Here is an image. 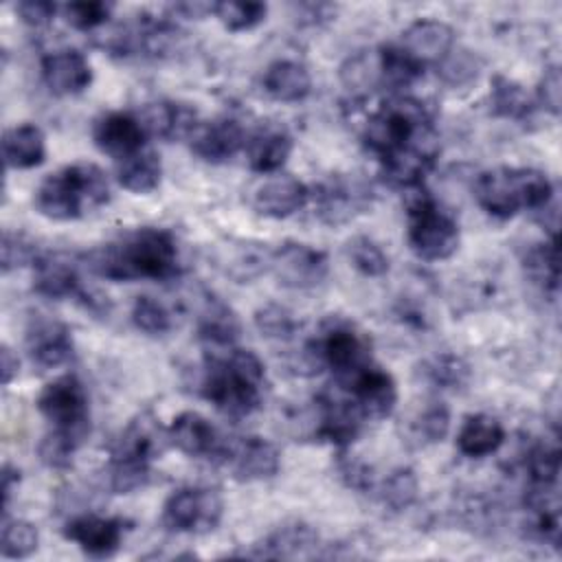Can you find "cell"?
<instances>
[{
  "label": "cell",
  "mask_w": 562,
  "mask_h": 562,
  "mask_svg": "<svg viewBox=\"0 0 562 562\" xmlns=\"http://www.w3.org/2000/svg\"><path fill=\"white\" fill-rule=\"evenodd\" d=\"M88 266L110 281L171 279L178 272L176 237L167 228L143 226L92 250Z\"/></svg>",
  "instance_id": "obj_1"
},
{
  "label": "cell",
  "mask_w": 562,
  "mask_h": 562,
  "mask_svg": "<svg viewBox=\"0 0 562 562\" xmlns=\"http://www.w3.org/2000/svg\"><path fill=\"white\" fill-rule=\"evenodd\" d=\"M202 395L228 417H248L263 402L266 367L250 349H231L224 358H206Z\"/></svg>",
  "instance_id": "obj_2"
},
{
  "label": "cell",
  "mask_w": 562,
  "mask_h": 562,
  "mask_svg": "<svg viewBox=\"0 0 562 562\" xmlns=\"http://www.w3.org/2000/svg\"><path fill=\"white\" fill-rule=\"evenodd\" d=\"M110 200V184L105 171L94 162H72L46 176L35 191V209L40 215L68 222L81 217L88 209L101 206Z\"/></svg>",
  "instance_id": "obj_3"
},
{
  "label": "cell",
  "mask_w": 562,
  "mask_h": 562,
  "mask_svg": "<svg viewBox=\"0 0 562 562\" xmlns=\"http://www.w3.org/2000/svg\"><path fill=\"white\" fill-rule=\"evenodd\" d=\"M474 198L485 213L507 220L522 209H544L553 200V187L538 169L494 167L476 176Z\"/></svg>",
  "instance_id": "obj_4"
},
{
  "label": "cell",
  "mask_w": 562,
  "mask_h": 562,
  "mask_svg": "<svg viewBox=\"0 0 562 562\" xmlns=\"http://www.w3.org/2000/svg\"><path fill=\"white\" fill-rule=\"evenodd\" d=\"M428 134H432V125L426 105L419 99L397 94L369 116L362 130V140L380 160H384Z\"/></svg>",
  "instance_id": "obj_5"
},
{
  "label": "cell",
  "mask_w": 562,
  "mask_h": 562,
  "mask_svg": "<svg viewBox=\"0 0 562 562\" xmlns=\"http://www.w3.org/2000/svg\"><path fill=\"white\" fill-rule=\"evenodd\" d=\"M408 246L424 261H443L459 248L457 222L437 206L424 182L404 189Z\"/></svg>",
  "instance_id": "obj_6"
},
{
  "label": "cell",
  "mask_w": 562,
  "mask_h": 562,
  "mask_svg": "<svg viewBox=\"0 0 562 562\" xmlns=\"http://www.w3.org/2000/svg\"><path fill=\"white\" fill-rule=\"evenodd\" d=\"M312 342L325 369H331L338 386H347L364 367L371 364V342L353 323L340 316H327Z\"/></svg>",
  "instance_id": "obj_7"
},
{
  "label": "cell",
  "mask_w": 562,
  "mask_h": 562,
  "mask_svg": "<svg viewBox=\"0 0 562 562\" xmlns=\"http://www.w3.org/2000/svg\"><path fill=\"white\" fill-rule=\"evenodd\" d=\"M35 404H37V411L53 424L55 430L70 435L79 443L88 437L90 432L88 393L77 375L66 373L48 382L40 391Z\"/></svg>",
  "instance_id": "obj_8"
},
{
  "label": "cell",
  "mask_w": 562,
  "mask_h": 562,
  "mask_svg": "<svg viewBox=\"0 0 562 562\" xmlns=\"http://www.w3.org/2000/svg\"><path fill=\"white\" fill-rule=\"evenodd\" d=\"M224 514V501L213 487H180L162 507V525L178 533L213 531Z\"/></svg>",
  "instance_id": "obj_9"
},
{
  "label": "cell",
  "mask_w": 562,
  "mask_h": 562,
  "mask_svg": "<svg viewBox=\"0 0 562 562\" xmlns=\"http://www.w3.org/2000/svg\"><path fill=\"white\" fill-rule=\"evenodd\" d=\"M314 206L323 224H347L371 206V187L358 176L336 173L316 189Z\"/></svg>",
  "instance_id": "obj_10"
},
{
  "label": "cell",
  "mask_w": 562,
  "mask_h": 562,
  "mask_svg": "<svg viewBox=\"0 0 562 562\" xmlns=\"http://www.w3.org/2000/svg\"><path fill=\"white\" fill-rule=\"evenodd\" d=\"M270 270L283 288L312 290L321 285L329 272L327 255L303 241H285L272 250Z\"/></svg>",
  "instance_id": "obj_11"
},
{
  "label": "cell",
  "mask_w": 562,
  "mask_h": 562,
  "mask_svg": "<svg viewBox=\"0 0 562 562\" xmlns=\"http://www.w3.org/2000/svg\"><path fill=\"white\" fill-rule=\"evenodd\" d=\"M222 457L237 481H263L272 479L281 468L279 448L263 437H241L222 448Z\"/></svg>",
  "instance_id": "obj_12"
},
{
  "label": "cell",
  "mask_w": 562,
  "mask_h": 562,
  "mask_svg": "<svg viewBox=\"0 0 562 562\" xmlns=\"http://www.w3.org/2000/svg\"><path fill=\"white\" fill-rule=\"evenodd\" d=\"M345 389L358 411L362 413L364 422H380L386 419L397 404V384L393 375L373 362L364 367Z\"/></svg>",
  "instance_id": "obj_13"
},
{
  "label": "cell",
  "mask_w": 562,
  "mask_h": 562,
  "mask_svg": "<svg viewBox=\"0 0 562 562\" xmlns=\"http://www.w3.org/2000/svg\"><path fill=\"white\" fill-rule=\"evenodd\" d=\"M215 266L237 283H250L270 270L272 250L257 239H224L213 248Z\"/></svg>",
  "instance_id": "obj_14"
},
{
  "label": "cell",
  "mask_w": 562,
  "mask_h": 562,
  "mask_svg": "<svg viewBox=\"0 0 562 562\" xmlns=\"http://www.w3.org/2000/svg\"><path fill=\"white\" fill-rule=\"evenodd\" d=\"M64 536L90 558H110L121 547L123 520L99 514H79L66 522Z\"/></svg>",
  "instance_id": "obj_15"
},
{
  "label": "cell",
  "mask_w": 562,
  "mask_h": 562,
  "mask_svg": "<svg viewBox=\"0 0 562 562\" xmlns=\"http://www.w3.org/2000/svg\"><path fill=\"white\" fill-rule=\"evenodd\" d=\"M145 130L138 116L127 112H108L92 125V140L99 151L112 156L116 162L145 147Z\"/></svg>",
  "instance_id": "obj_16"
},
{
  "label": "cell",
  "mask_w": 562,
  "mask_h": 562,
  "mask_svg": "<svg viewBox=\"0 0 562 562\" xmlns=\"http://www.w3.org/2000/svg\"><path fill=\"white\" fill-rule=\"evenodd\" d=\"M26 349L33 364L42 371L57 369L72 358V334L61 321L37 318L26 331Z\"/></svg>",
  "instance_id": "obj_17"
},
{
  "label": "cell",
  "mask_w": 562,
  "mask_h": 562,
  "mask_svg": "<svg viewBox=\"0 0 562 562\" xmlns=\"http://www.w3.org/2000/svg\"><path fill=\"white\" fill-rule=\"evenodd\" d=\"M189 143L198 158L206 162H224L246 145V136L239 121L231 116H217L213 121H200Z\"/></svg>",
  "instance_id": "obj_18"
},
{
  "label": "cell",
  "mask_w": 562,
  "mask_h": 562,
  "mask_svg": "<svg viewBox=\"0 0 562 562\" xmlns=\"http://www.w3.org/2000/svg\"><path fill=\"white\" fill-rule=\"evenodd\" d=\"M169 446V428H165L151 411H143L123 428L112 446V454H127L151 461L160 457Z\"/></svg>",
  "instance_id": "obj_19"
},
{
  "label": "cell",
  "mask_w": 562,
  "mask_h": 562,
  "mask_svg": "<svg viewBox=\"0 0 562 562\" xmlns=\"http://www.w3.org/2000/svg\"><path fill=\"white\" fill-rule=\"evenodd\" d=\"M402 48L422 66H437L454 48V31L441 20L419 18L404 29Z\"/></svg>",
  "instance_id": "obj_20"
},
{
  "label": "cell",
  "mask_w": 562,
  "mask_h": 562,
  "mask_svg": "<svg viewBox=\"0 0 562 562\" xmlns=\"http://www.w3.org/2000/svg\"><path fill=\"white\" fill-rule=\"evenodd\" d=\"M310 200L307 187L294 176H270L252 191V206L259 215L283 220L303 209Z\"/></svg>",
  "instance_id": "obj_21"
},
{
  "label": "cell",
  "mask_w": 562,
  "mask_h": 562,
  "mask_svg": "<svg viewBox=\"0 0 562 562\" xmlns=\"http://www.w3.org/2000/svg\"><path fill=\"white\" fill-rule=\"evenodd\" d=\"M42 79L53 94L72 97L92 83V68L79 50H57L42 59Z\"/></svg>",
  "instance_id": "obj_22"
},
{
  "label": "cell",
  "mask_w": 562,
  "mask_h": 562,
  "mask_svg": "<svg viewBox=\"0 0 562 562\" xmlns=\"http://www.w3.org/2000/svg\"><path fill=\"white\" fill-rule=\"evenodd\" d=\"M138 121L147 136H158L165 140H189L200 123L198 112L191 105L176 101L147 103Z\"/></svg>",
  "instance_id": "obj_23"
},
{
  "label": "cell",
  "mask_w": 562,
  "mask_h": 562,
  "mask_svg": "<svg viewBox=\"0 0 562 562\" xmlns=\"http://www.w3.org/2000/svg\"><path fill=\"white\" fill-rule=\"evenodd\" d=\"M246 160L257 173H274L292 154V136L279 123H263L246 138Z\"/></svg>",
  "instance_id": "obj_24"
},
{
  "label": "cell",
  "mask_w": 562,
  "mask_h": 562,
  "mask_svg": "<svg viewBox=\"0 0 562 562\" xmlns=\"http://www.w3.org/2000/svg\"><path fill=\"white\" fill-rule=\"evenodd\" d=\"M171 446H176L187 457H211L222 454L224 443L215 426L195 411H184L173 417L169 426Z\"/></svg>",
  "instance_id": "obj_25"
},
{
  "label": "cell",
  "mask_w": 562,
  "mask_h": 562,
  "mask_svg": "<svg viewBox=\"0 0 562 562\" xmlns=\"http://www.w3.org/2000/svg\"><path fill=\"white\" fill-rule=\"evenodd\" d=\"M77 266L61 252L40 255L33 263V290L46 299H70L81 292Z\"/></svg>",
  "instance_id": "obj_26"
},
{
  "label": "cell",
  "mask_w": 562,
  "mask_h": 562,
  "mask_svg": "<svg viewBox=\"0 0 562 562\" xmlns=\"http://www.w3.org/2000/svg\"><path fill=\"white\" fill-rule=\"evenodd\" d=\"M318 544L316 531L299 520L283 522L279 525L261 544H255V551L250 553L252 558H270V560H281V558H307Z\"/></svg>",
  "instance_id": "obj_27"
},
{
  "label": "cell",
  "mask_w": 562,
  "mask_h": 562,
  "mask_svg": "<svg viewBox=\"0 0 562 562\" xmlns=\"http://www.w3.org/2000/svg\"><path fill=\"white\" fill-rule=\"evenodd\" d=\"M195 329L204 342L215 347H231L241 334V323L231 305L213 294H206L195 318Z\"/></svg>",
  "instance_id": "obj_28"
},
{
  "label": "cell",
  "mask_w": 562,
  "mask_h": 562,
  "mask_svg": "<svg viewBox=\"0 0 562 562\" xmlns=\"http://www.w3.org/2000/svg\"><path fill=\"white\" fill-rule=\"evenodd\" d=\"M263 90L281 103H299L312 92L310 70L292 59H277L263 72Z\"/></svg>",
  "instance_id": "obj_29"
},
{
  "label": "cell",
  "mask_w": 562,
  "mask_h": 562,
  "mask_svg": "<svg viewBox=\"0 0 562 562\" xmlns=\"http://www.w3.org/2000/svg\"><path fill=\"white\" fill-rule=\"evenodd\" d=\"M2 158L9 169H31L44 162L46 140L35 123H22L4 130Z\"/></svg>",
  "instance_id": "obj_30"
},
{
  "label": "cell",
  "mask_w": 562,
  "mask_h": 562,
  "mask_svg": "<svg viewBox=\"0 0 562 562\" xmlns=\"http://www.w3.org/2000/svg\"><path fill=\"white\" fill-rule=\"evenodd\" d=\"M505 441V430L498 419L476 413L468 415L457 432V448L463 457L481 459L494 454Z\"/></svg>",
  "instance_id": "obj_31"
},
{
  "label": "cell",
  "mask_w": 562,
  "mask_h": 562,
  "mask_svg": "<svg viewBox=\"0 0 562 562\" xmlns=\"http://www.w3.org/2000/svg\"><path fill=\"white\" fill-rule=\"evenodd\" d=\"M160 176H162L160 156L147 147L116 162L119 184L138 195L154 191L160 184Z\"/></svg>",
  "instance_id": "obj_32"
},
{
  "label": "cell",
  "mask_w": 562,
  "mask_h": 562,
  "mask_svg": "<svg viewBox=\"0 0 562 562\" xmlns=\"http://www.w3.org/2000/svg\"><path fill=\"white\" fill-rule=\"evenodd\" d=\"M340 83L353 97H367L380 88V50H358L349 55L340 70Z\"/></svg>",
  "instance_id": "obj_33"
},
{
  "label": "cell",
  "mask_w": 562,
  "mask_h": 562,
  "mask_svg": "<svg viewBox=\"0 0 562 562\" xmlns=\"http://www.w3.org/2000/svg\"><path fill=\"white\" fill-rule=\"evenodd\" d=\"M380 50V88L400 92L411 88L422 75L424 66L415 61L402 46H382Z\"/></svg>",
  "instance_id": "obj_34"
},
{
  "label": "cell",
  "mask_w": 562,
  "mask_h": 562,
  "mask_svg": "<svg viewBox=\"0 0 562 562\" xmlns=\"http://www.w3.org/2000/svg\"><path fill=\"white\" fill-rule=\"evenodd\" d=\"M490 105L496 116L512 119V121H525L533 112V103H531V97L527 94V90L518 81H514L505 75L492 77Z\"/></svg>",
  "instance_id": "obj_35"
},
{
  "label": "cell",
  "mask_w": 562,
  "mask_h": 562,
  "mask_svg": "<svg viewBox=\"0 0 562 562\" xmlns=\"http://www.w3.org/2000/svg\"><path fill=\"white\" fill-rule=\"evenodd\" d=\"M149 483V461L127 457V454H110L105 465V485L114 494H130Z\"/></svg>",
  "instance_id": "obj_36"
},
{
  "label": "cell",
  "mask_w": 562,
  "mask_h": 562,
  "mask_svg": "<svg viewBox=\"0 0 562 562\" xmlns=\"http://www.w3.org/2000/svg\"><path fill=\"white\" fill-rule=\"evenodd\" d=\"M527 277L540 285L544 292L555 294L560 285V259H558V239L549 244H536L527 250L522 259Z\"/></svg>",
  "instance_id": "obj_37"
},
{
  "label": "cell",
  "mask_w": 562,
  "mask_h": 562,
  "mask_svg": "<svg viewBox=\"0 0 562 562\" xmlns=\"http://www.w3.org/2000/svg\"><path fill=\"white\" fill-rule=\"evenodd\" d=\"M450 430V411L443 402H428L408 424V432L417 446L437 443Z\"/></svg>",
  "instance_id": "obj_38"
},
{
  "label": "cell",
  "mask_w": 562,
  "mask_h": 562,
  "mask_svg": "<svg viewBox=\"0 0 562 562\" xmlns=\"http://www.w3.org/2000/svg\"><path fill=\"white\" fill-rule=\"evenodd\" d=\"M37 529L33 522L22 518H2V531H0V549L2 555L9 560H22L37 551Z\"/></svg>",
  "instance_id": "obj_39"
},
{
  "label": "cell",
  "mask_w": 562,
  "mask_h": 562,
  "mask_svg": "<svg viewBox=\"0 0 562 562\" xmlns=\"http://www.w3.org/2000/svg\"><path fill=\"white\" fill-rule=\"evenodd\" d=\"M347 259L364 277H384L389 272V257L380 244L367 235H356L345 246Z\"/></svg>",
  "instance_id": "obj_40"
},
{
  "label": "cell",
  "mask_w": 562,
  "mask_h": 562,
  "mask_svg": "<svg viewBox=\"0 0 562 562\" xmlns=\"http://www.w3.org/2000/svg\"><path fill=\"white\" fill-rule=\"evenodd\" d=\"M255 327L263 338L274 342H290L299 331V323L292 312L279 303L261 305L255 312Z\"/></svg>",
  "instance_id": "obj_41"
},
{
  "label": "cell",
  "mask_w": 562,
  "mask_h": 562,
  "mask_svg": "<svg viewBox=\"0 0 562 562\" xmlns=\"http://www.w3.org/2000/svg\"><path fill=\"white\" fill-rule=\"evenodd\" d=\"M419 481L411 468H395L380 485V501L393 509L402 512L408 509L417 501Z\"/></svg>",
  "instance_id": "obj_42"
},
{
  "label": "cell",
  "mask_w": 562,
  "mask_h": 562,
  "mask_svg": "<svg viewBox=\"0 0 562 562\" xmlns=\"http://www.w3.org/2000/svg\"><path fill=\"white\" fill-rule=\"evenodd\" d=\"M266 13H268V7L263 2H241V0L215 2V11H213V15L222 22V26L233 33L255 29L266 20Z\"/></svg>",
  "instance_id": "obj_43"
},
{
  "label": "cell",
  "mask_w": 562,
  "mask_h": 562,
  "mask_svg": "<svg viewBox=\"0 0 562 562\" xmlns=\"http://www.w3.org/2000/svg\"><path fill=\"white\" fill-rule=\"evenodd\" d=\"M481 66H483V61L472 50L452 48L435 68L443 83H448L452 88H461V86H470L472 81H476Z\"/></svg>",
  "instance_id": "obj_44"
},
{
  "label": "cell",
  "mask_w": 562,
  "mask_h": 562,
  "mask_svg": "<svg viewBox=\"0 0 562 562\" xmlns=\"http://www.w3.org/2000/svg\"><path fill=\"white\" fill-rule=\"evenodd\" d=\"M132 323L147 336H162L173 325L169 310L149 294L136 296L132 305Z\"/></svg>",
  "instance_id": "obj_45"
},
{
  "label": "cell",
  "mask_w": 562,
  "mask_h": 562,
  "mask_svg": "<svg viewBox=\"0 0 562 562\" xmlns=\"http://www.w3.org/2000/svg\"><path fill=\"white\" fill-rule=\"evenodd\" d=\"M79 446L81 443L77 439H72L70 435L53 428L37 443V454H40V461L46 468H50V470H68L72 465V454H75V450Z\"/></svg>",
  "instance_id": "obj_46"
},
{
  "label": "cell",
  "mask_w": 562,
  "mask_h": 562,
  "mask_svg": "<svg viewBox=\"0 0 562 562\" xmlns=\"http://www.w3.org/2000/svg\"><path fill=\"white\" fill-rule=\"evenodd\" d=\"M114 4L103 0H79L61 7L66 22L77 31H94L110 20Z\"/></svg>",
  "instance_id": "obj_47"
},
{
  "label": "cell",
  "mask_w": 562,
  "mask_h": 562,
  "mask_svg": "<svg viewBox=\"0 0 562 562\" xmlns=\"http://www.w3.org/2000/svg\"><path fill=\"white\" fill-rule=\"evenodd\" d=\"M468 364L452 353H441L424 364V375L437 389H457L468 380Z\"/></svg>",
  "instance_id": "obj_48"
},
{
  "label": "cell",
  "mask_w": 562,
  "mask_h": 562,
  "mask_svg": "<svg viewBox=\"0 0 562 562\" xmlns=\"http://www.w3.org/2000/svg\"><path fill=\"white\" fill-rule=\"evenodd\" d=\"M37 257L40 255L35 250V244L24 233H18V231L2 233V246H0L2 272H11L26 263H35Z\"/></svg>",
  "instance_id": "obj_49"
},
{
  "label": "cell",
  "mask_w": 562,
  "mask_h": 562,
  "mask_svg": "<svg viewBox=\"0 0 562 562\" xmlns=\"http://www.w3.org/2000/svg\"><path fill=\"white\" fill-rule=\"evenodd\" d=\"M336 470H338V476L345 481L347 487H353L358 492H367L373 487V474H371V468L351 457V454H340L338 457V463H336Z\"/></svg>",
  "instance_id": "obj_50"
},
{
  "label": "cell",
  "mask_w": 562,
  "mask_h": 562,
  "mask_svg": "<svg viewBox=\"0 0 562 562\" xmlns=\"http://www.w3.org/2000/svg\"><path fill=\"white\" fill-rule=\"evenodd\" d=\"M538 103L553 116L562 110V77L558 66H549L538 81Z\"/></svg>",
  "instance_id": "obj_51"
},
{
  "label": "cell",
  "mask_w": 562,
  "mask_h": 562,
  "mask_svg": "<svg viewBox=\"0 0 562 562\" xmlns=\"http://www.w3.org/2000/svg\"><path fill=\"white\" fill-rule=\"evenodd\" d=\"M57 4L55 2H48V0H22L15 4V13L18 18L33 26V29H40V26H46L53 22L55 13H57Z\"/></svg>",
  "instance_id": "obj_52"
},
{
  "label": "cell",
  "mask_w": 562,
  "mask_h": 562,
  "mask_svg": "<svg viewBox=\"0 0 562 562\" xmlns=\"http://www.w3.org/2000/svg\"><path fill=\"white\" fill-rule=\"evenodd\" d=\"M0 371H2V384L4 386H9L13 382V378H18V373H20L18 353H13V349L9 345L0 347Z\"/></svg>",
  "instance_id": "obj_53"
},
{
  "label": "cell",
  "mask_w": 562,
  "mask_h": 562,
  "mask_svg": "<svg viewBox=\"0 0 562 562\" xmlns=\"http://www.w3.org/2000/svg\"><path fill=\"white\" fill-rule=\"evenodd\" d=\"M171 11L182 18H189V20H193V18L200 20L215 11V2H178L171 7Z\"/></svg>",
  "instance_id": "obj_54"
},
{
  "label": "cell",
  "mask_w": 562,
  "mask_h": 562,
  "mask_svg": "<svg viewBox=\"0 0 562 562\" xmlns=\"http://www.w3.org/2000/svg\"><path fill=\"white\" fill-rule=\"evenodd\" d=\"M0 479H2V509H4V516H7L9 503H11V494H13V490L20 483V470L13 468L11 463H4Z\"/></svg>",
  "instance_id": "obj_55"
}]
</instances>
